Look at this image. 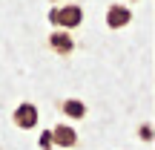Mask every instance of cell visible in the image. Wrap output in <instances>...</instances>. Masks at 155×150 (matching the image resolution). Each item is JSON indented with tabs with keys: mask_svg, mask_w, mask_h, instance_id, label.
<instances>
[{
	"mask_svg": "<svg viewBox=\"0 0 155 150\" xmlns=\"http://www.w3.org/2000/svg\"><path fill=\"white\" fill-rule=\"evenodd\" d=\"M61 110H63V116H69V118H86V104L83 101H78V98H66L61 104Z\"/></svg>",
	"mask_w": 155,
	"mask_h": 150,
	"instance_id": "8992f818",
	"label": "cell"
},
{
	"mask_svg": "<svg viewBox=\"0 0 155 150\" xmlns=\"http://www.w3.org/2000/svg\"><path fill=\"white\" fill-rule=\"evenodd\" d=\"M49 133H52V145H58V147H75L78 145V133H75V127H69V124H58V127H52Z\"/></svg>",
	"mask_w": 155,
	"mask_h": 150,
	"instance_id": "3957f363",
	"label": "cell"
},
{
	"mask_svg": "<svg viewBox=\"0 0 155 150\" xmlns=\"http://www.w3.org/2000/svg\"><path fill=\"white\" fill-rule=\"evenodd\" d=\"M38 145H40V150H52V147H55V145H52V133H49V130H43V133H40Z\"/></svg>",
	"mask_w": 155,
	"mask_h": 150,
	"instance_id": "52a82bcc",
	"label": "cell"
},
{
	"mask_svg": "<svg viewBox=\"0 0 155 150\" xmlns=\"http://www.w3.org/2000/svg\"><path fill=\"white\" fill-rule=\"evenodd\" d=\"M15 127H20V130H35L38 127V121H40V113H38V107L32 104V101H23V104H17L15 107Z\"/></svg>",
	"mask_w": 155,
	"mask_h": 150,
	"instance_id": "7a4b0ae2",
	"label": "cell"
},
{
	"mask_svg": "<svg viewBox=\"0 0 155 150\" xmlns=\"http://www.w3.org/2000/svg\"><path fill=\"white\" fill-rule=\"evenodd\" d=\"M49 20L66 32V29H75V26H81V23H83V9H81V6H75V3L58 6V9H52Z\"/></svg>",
	"mask_w": 155,
	"mask_h": 150,
	"instance_id": "6da1fadb",
	"label": "cell"
},
{
	"mask_svg": "<svg viewBox=\"0 0 155 150\" xmlns=\"http://www.w3.org/2000/svg\"><path fill=\"white\" fill-rule=\"evenodd\" d=\"M127 23H132V12L127 6H109L106 9V26L109 29H124Z\"/></svg>",
	"mask_w": 155,
	"mask_h": 150,
	"instance_id": "277c9868",
	"label": "cell"
},
{
	"mask_svg": "<svg viewBox=\"0 0 155 150\" xmlns=\"http://www.w3.org/2000/svg\"><path fill=\"white\" fill-rule=\"evenodd\" d=\"M132 3H135V0H132Z\"/></svg>",
	"mask_w": 155,
	"mask_h": 150,
	"instance_id": "9c48e42d",
	"label": "cell"
},
{
	"mask_svg": "<svg viewBox=\"0 0 155 150\" xmlns=\"http://www.w3.org/2000/svg\"><path fill=\"white\" fill-rule=\"evenodd\" d=\"M49 46L58 52V55H69V52L75 49V40H72V35H69V32L58 29V32H52V35H49Z\"/></svg>",
	"mask_w": 155,
	"mask_h": 150,
	"instance_id": "5b68a950",
	"label": "cell"
},
{
	"mask_svg": "<svg viewBox=\"0 0 155 150\" xmlns=\"http://www.w3.org/2000/svg\"><path fill=\"white\" fill-rule=\"evenodd\" d=\"M138 136L144 141H152V127H150V124H141V127H138Z\"/></svg>",
	"mask_w": 155,
	"mask_h": 150,
	"instance_id": "ba28073f",
	"label": "cell"
}]
</instances>
